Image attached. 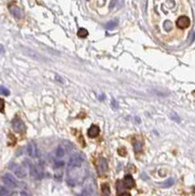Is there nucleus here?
<instances>
[{
  "label": "nucleus",
  "mask_w": 195,
  "mask_h": 196,
  "mask_svg": "<svg viewBox=\"0 0 195 196\" xmlns=\"http://www.w3.org/2000/svg\"><path fill=\"white\" fill-rule=\"evenodd\" d=\"M84 162V154H81V153L74 154L73 156H71L70 159H69L68 171H71V170L79 168V167L82 166Z\"/></svg>",
  "instance_id": "nucleus-1"
},
{
  "label": "nucleus",
  "mask_w": 195,
  "mask_h": 196,
  "mask_svg": "<svg viewBox=\"0 0 195 196\" xmlns=\"http://www.w3.org/2000/svg\"><path fill=\"white\" fill-rule=\"evenodd\" d=\"M12 128L16 132H19V133H24L25 130H26V126H25V123L22 121V120L18 117V116L13 119Z\"/></svg>",
  "instance_id": "nucleus-2"
},
{
  "label": "nucleus",
  "mask_w": 195,
  "mask_h": 196,
  "mask_svg": "<svg viewBox=\"0 0 195 196\" xmlns=\"http://www.w3.org/2000/svg\"><path fill=\"white\" fill-rule=\"evenodd\" d=\"M96 169H97V172H98V175H103L105 174L108 170V162L105 158L103 157H100L98 160H97L96 163Z\"/></svg>",
  "instance_id": "nucleus-3"
},
{
  "label": "nucleus",
  "mask_w": 195,
  "mask_h": 196,
  "mask_svg": "<svg viewBox=\"0 0 195 196\" xmlns=\"http://www.w3.org/2000/svg\"><path fill=\"white\" fill-rule=\"evenodd\" d=\"M2 180L5 186H9V187H17L18 186V183H17V180L15 179V177L13 175H11L10 173L5 174V175L2 177Z\"/></svg>",
  "instance_id": "nucleus-4"
},
{
  "label": "nucleus",
  "mask_w": 195,
  "mask_h": 196,
  "mask_svg": "<svg viewBox=\"0 0 195 196\" xmlns=\"http://www.w3.org/2000/svg\"><path fill=\"white\" fill-rule=\"evenodd\" d=\"M190 25V19L187 16H180L178 20H176V26L179 28L185 30V28H188Z\"/></svg>",
  "instance_id": "nucleus-5"
},
{
  "label": "nucleus",
  "mask_w": 195,
  "mask_h": 196,
  "mask_svg": "<svg viewBox=\"0 0 195 196\" xmlns=\"http://www.w3.org/2000/svg\"><path fill=\"white\" fill-rule=\"evenodd\" d=\"M28 153L32 158L38 157L37 146V144H35V142H34V141H31V142L28 143Z\"/></svg>",
  "instance_id": "nucleus-6"
},
{
  "label": "nucleus",
  "mask_w": 195,
  "mask_h": 196,
  "mask_svg": "<svg viewBox=\"0 0 195 196\" xmlns=\"http://www.w3.org/2000/svg\"><path fill=\"white\" fill-rule=\"evenodd\" d=\"M9 10H10V12L11 14L17 18V19H22V18L24 17V13H23V11H22V9L20 8L19 6H10L9 7Z\"/></svg>",
  "instance_id": "nucleus-7"
},
{
  "label": "nucleus",
  "mask_w": 195,
  "mask_h": 196,
  "mask_svg": "<svg viewBox=\"0 0 195 196\" xmlns=\"http://www.w3.org/2000/svg\"><path fill=\"white\" fill-rule=\"evenodd\" d=\"M12 169L14 170L15 175L19 177V179H24V177H26V171H25V169L23 168V167L15 164V165H14V167H12Z\"/></svg>",
  "instance_id": "nucleus-8"
},
{
  "label": "nucleus",
  "mask_w": 195,
  "mask_h": 196,
  "mask_svg": "<svg viewBox=\"0 0 195 196\" xmlns=\"http://www.w3.org/2000/svg\"><path fill=\"white\" fill-rule=\"evenodd\" d=\"M28 167H30L31 176L35 177V179H40V177H41V172H40V171H39L34 165H32L31 163L28 164Z\"/></svg>",
  "instance_id": "nucleus-9"
},
{
  "label": "nucleus",
  "mask_w": 195,
  "mask_h": 196,
  "mask_svg": "<svg viewBox=\"0 0 195 196\" xmlns=\"http://www.w3.org/2000/svg\"><path fill=\"white\" fill-rule=\"evenodd\" d=\"M99 132H100V129H99L98 126H95V125H92L91 126H90L89 129H88V132H87L88 136L89 137H92V138H94V137L98 136Z\"/></svg>",
  "instance_id": "nucleus-10"
},
{
  "label": "nucleus",
  "mask_w": 195,
  "mask_h": 196,
  "mask_svg": "<svg viewBox=\"0 0 195 196\" xmlns=\"http://www.w3.org/2000/svg\"><path fill=\"white\" fill-rule=\"evenodd\" d=\"M124 183L125 186L128 188H132L134 186V180L131 175H127L124 177Z\"/></svg>",
  "instance_id": "nucleus-11"
},
{
  "label": "nucleus",
  "mask_w": 195,
  "mask_h": 196,
  "mask_svg": "<svg viewBox=\"0 0 195 196\" xmlns=\"http://www.w3.org/2000/svg\"><path fill=\"white\" fill-rule=\"evenodd\" d=\"M101 190H102V195L101 196H110L111 191H110V186L108 183H103L101 186Z\"/></svg>",
  "instance_id": "nucleus-12"
},
{
  "label": "nucleus",
  "mask_w": 195,
  "mask_h": 196,
  "mask_svg": "<svg viewBox=\"0 0 195 196\" xmlns=\"http://www.w3.org/2000/svg\"><path fill=\"white\" fill-rule=\"evenodd\" d=\"M118 26V22L117 21H111V22H108V23L105 25V28L107 30H113Z\"/></svg>",
  "instance_id": "nucleus-13"
},
{
  "label": "nucleus",
  "mask_w": 195,
  "mask_h": 196,
  "mask_svg": "<svg viewBox=\"0 0 195 196\" xmlns=\"http://www.w3.org/2000/svg\"><path fill=\"white\" fill-rule=\"evenodd\" d=\"M142 149V143L140 141H135L133 143V150H134L135 153H138V152Z\"/></svg>",
  "instance_id": "nucleus-14"
},
{
  "label": "nucleus",
  "mask_w": 195,
  "mask_h": 196,
  "mask_svg": "<svg viewBox=\"0 0 195 196\" xmlns=\"http://www.w3.org/2000/svg\"><path fill=\"white\" fill-rule=\"evenodd\" d=\"M87 35H88V31H86L85 28H79V30H78V36H79V37L84 38V37H86Z\"/></svg>",
  "instance_id": "nucleus-15"
},
{
  "label": "nucleus",
  "mask_w": 195,
  "mask_h": 196,
  "mask_svg": "<svg viewBox=\"0 0 195 196\" xmlns=\"http://www.w3.org/2000/svg\"><path fill=\"white\" fill-rule=\"evenodd\" d=\"M56 156H57V158L64 157V156H65V148H63L62 146H59L58 148H57V149H56Z\"/></svg>",
  "instance_id": "nucleus-16"
},
{
  "label": "nucleus",
  "mask_w": 195,
  "mask_h": 196,
  "mask_svg": "<svg viewBox=\"0 0 195 196\" xmlns=\"http://www.w3.org/2000/svg\"><path fill=\"white\" fill-rule=\"evenodd\" d=\"M174 183H175L174 179H169V180H166L163 184H162V186H163V187H171L173 184H174Z\"/></svg>",
  "instance_id": "nucleus-17"
},
{
  "label": "nucleus",
  "mask_w": 195,
  "mask_h": 196,
  "mask_svg": "<svg viewBox=\"0 0 195 196\" xmlns=\"http://www.w3.org/2000/svg\"><path fill=\"white\" fill-rule=\"evenodd\" d=\"M0 94H2V95H5V96H8L10 94V91L9 89H7L5 86L3 85H0Z\"/></svg>",
  "instance_id": "nucleus-18"
},
{
  "label": "nucleus",
  "mask_w": 195,
  "mask_h": 196,
  "mask_svg": "<svg viewBox=\"0 0 195 196\" xmlns=\"http://www.w3.org/2000/svg\"><path fill=\"white\" fill-rule=\"evenodd\" d=\"M10 194V190L7 187L0 188V196H8Z\"/></svg>",
  "instance_id": "nucleus-19"
},
{
  "label": "nucleus",
  "mask_w": 195,
  "mask_h": 196,
  "mask_svg": "<svg viewBox=\"0 0 195 196\" xmlns=\"http://www.w3.org/2000/svg\"><path fill=\"white\" fill-rule=\"evenodd\" d=\"M64 164L65 163L63 161H56L55 162V166H54V168L55 170H59V169H62L64 167Z\"/></svg>",
  "instance_id": "nucleus-20"
},
{
  "label": "nucleus",
  "mask_w": 195,
  "mask_h": 196,
  "mask_svg": "<svg viewBox=\"0 0 195 196\" xmlns=\"http://www.w3.org/2000/svg\"><path fill=\"white\" fill-rule=\"evenodd\" d=\"M126 186H125V183L123 184V183L120 180V181H118L117 183V190H118V192L120 193V192H122V190H123V188H125Z\"/></svg>",
  "instance_id": "nucleus-21"
},
{
  "label": "nucleus",
  "mask_w": 195,
  "mask_h": 196,
  "mask_svg": "<svg viewBox=\"0 0 195 196\" xmlns=\"http://www.w3.org/2000/svg\"><path fill=\"white\" fill-rule=\"evenodd\" d=\"M164 28L166 31H170L172 28V23L171 22H166L165 25H164Z\"/></svg>",
  "instance_id": "nucleus-22"
},
{
  "label": "nucleus",
  "mask_w": 195,
  "mask_h": 196,
  "mask_svg": "<svg viewBox=\"0 0 195 196\" xmlns=\"http://www.w3.org/2000/svg\"><path fill=\"white\" fill-rule=\"evenodd\" d=\"M4 106H5V102L2 98H0V112L4 111Z\"/></svg>",
  "instance_id": "nucleus-23"
},
{
  "label": "nucleus",
  "mask_w": 195,
  "mask_h": 196,
  "mask_svg": "<svg viewBox=\"0 0 195 196\" xmlns=\"http://www.w3.org/2000/svg\"><path fill=\"white\" fill-rule=\"evenodd\" d=\"M118 153L120 154L121 156H125L126 154H127V151H126L125 148H120V149L118 150Z\"/></svg>",
  "instance_id": "nucleus-24"
},
{
  "label": "nucleus",
  "mask_w": 195,
  "mask_h": 196,
  "mask_svg": "<svg viewBox=\"0 0 195 196\" xmlns=\"http://www.w3.org/2000/svg\"><path fill=\"white\" fill-rule=\"evenodd\" d=\"M112 106H113V108L115 109V110H116V109H118L119 105H118V103H117L116 100H113V101H112Z\"/></svg>",
  "instance_id": "nucleus-25"
},
{
  "label": "nucleus",
  "mask_w": 195,
  "mask_h": 196,
  "mask_svg": "<svg viewBox=\"0 0 195 196\" xmlns=\"http://www.w3.org/2000/svg\"><path fill=\"white\" fill-rule=\"evenodd\" d=\"M119 196H131L129 193H128V192H124V193H122V194H120Z\"/></svg>",
  "instance_id": "nucleus-26"
},
{
  "label": "nucleus",
  "mask_w": 195,
  "mask_h": 196,
  "mask_svg": "<svg viewBox=\"0 0 195 196\" xmlns=\"http://www.w3.org/2000/svg\"><path fill=\"white\" fill-rule=\"evenodd\" d=\"M21 195H22V196H28V194L26 193V192H22Z\"/></svg>",
  "instance_id": "nucleus-27"
}]
</instances>
